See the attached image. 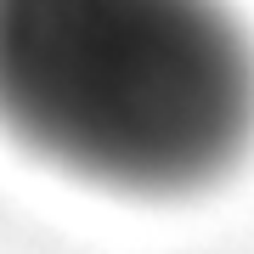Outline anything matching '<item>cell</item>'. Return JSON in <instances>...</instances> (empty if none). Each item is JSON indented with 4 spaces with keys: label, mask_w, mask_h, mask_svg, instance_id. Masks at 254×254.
<instances>
[{
    "label": "cell",
    "mask_w": 254,
    "mask_h": 254,
    "mask_svg": "<svg viewBox=\"0 0 254 254\" xmlns=\"http://www.w3.org/2000/svg\"><path fill=\"white\" fill-rule=\"evenodd\" d=\"M0 125L79 181L187 198L254 147V40L226 0H0Z\"/></svg>",
    "instance_id": "6da1fadb"
}]
</instances>
